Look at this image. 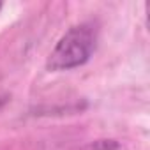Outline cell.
<instances>
[{"label":"cell","mask_w":150,"mask_h":150,"mask_svg":"<svg viewBox=\"0 0 150 150\" xmlns=\"http://www.w3.org/2000/svg\"><path fill=\"white\" fill-rule=\"evenodd\" d=\"M99 41V28L94 21H83L71 27L51 50L46 69L48 71H71L85 65L96 53Z\"/></svg>","instance_id":"cell-1"},{"label":"cell","mask_w":150,"mask_h":150,"mask_svg":"<svg viewBox=\"0 0 150 150\" xmlns=\"http://www.w3.org/2000/svg\"><path fill=\"white\" fill-rule=\"evenodd\" d=\"M7 101H9V97H7V96H0V110H2V106H4Z\"/></svg>","instance_id":"cell-2"}]
</instances>
